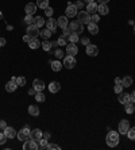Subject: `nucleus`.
Segmentation results:
<instances>
[{"label": "nucleus", "instance_id": "29", "mask_svg": "<svg viewBox=\"0 0 135 150\" xmlns=\"http://www.w3.org/2000/svg\"><path fill=\"white\" fill-rule=\"evenodd\" d=\"M36 7L45 10L46 7H49V0H36Z\"/></svg>", "mask_w": 135, "mask_h": 150}, {"label": "nucleus", "instance_id": "57", "mask_svg": "<svg viewBox=\"0 0 135 150\" xmlns=\"http://www.w3.org/2000/svg\"><path fill=\"white\" fill-rule=\"evenodd\" d=\"M82 1H86V3H92V1H95V0H82Z\"/></svg>", "mask_w": 135, "mask_h": 150}, {"label": "nucleus", "instance_id": "55", "mask_svg": "<svg viewBox=\"0 0 135 150\" xmlns=\"http://www.w3.org/2000/svg\"><path fill=\"white\" fill-rule=\"evenodd\" d=\"M97 1H99L100 4H107V3L109 1V0H97Z\"/></svg>", "mask_w": 135, "mask_h": 150}, {"label": "nucleus", "instance_id": "10", "mask_svg": "<svg viewBox=\"0 0 135 150\" xmlns=\"http://www.w3.org/2000/svg\"><path fill=\"white\" fill-rule=\"evenodd\" d=\"M86 54L90 57H96L99 54V48L96 45H86Z\"/></svg>", "mask_w": 135, "mask_h": 150}, {"label": "nucleus", "instance_id": "26", "mask_svg": "<svg viewBox=\"0 0 135 150\" xmlns=\"http://www.w3.org/2000/svg\"><path fill=\"white\" fill-rule=\"evenodd\" d=\"M28 114L32 115V116H38L39 115V108L34 106V104H31V106H28Z\"/></svg>", "mask_w": 135, "mask_h": 150}, {"label": "nucleus", "instance_id": "15", "mask_svg": "<svg viewBox=\"0 0 135 150\" xmlns=\"http://www.w3.org/2000/svg\"><path fill=\"white\" fill-rule=\"evenodd\" d=\"M66 53L69 54V56H76V54L78 53V49H77L76 43H69V45H66Z\"/></svg>", "mask_w": 135, "mask_h": 150}, {"label": "nucleus", "instance_id": "45", "mask_svg": "<svg viewBox=\"0 0 135 150\" xmlns=\"http://www.w3.org/2000/svg\"><path fill=\"white\" fill-rule=\"evenodd\" d=\"M5 141H7V135L4 132H0V145H4Z\"/></svg>", "mask_w": 135, "mask_h": 150}, {"label": "nucleus", "instance_id": "27", "mask_svg": "<svg viewBox=\"0 0 135 150\" xmlns=\"http://www.w3.org/2000/svg\"><path fill=\"white\" fill-rule=\"evenodd\" d=\"M97 12L100 15H107L109 12V8H108L107 4H99V8H97Z\"/></svg>", "mask_w": 135, "mask_h": 150}, {"label": "nucleus", "instance_id": "1", "mask_svg": "<svg viewBox=\"0 0 135 150\" xmlns=\"http://www.w3.org/2000/svg\"><path fill=\"white\" fill-rule=\"evenodd\" d=\"M105 142H107V145L109 146V147H115V146H117V143H119V132L111 130V131L107 134Z\"/></svg>", "mask_w": 135, "mask_h": 150}, {"label": "nucleus", "instance_id": "24", "mask_svg": "<svg viewBox=\"0 0 135 150\" xmlns=\"http://www.w3.org/2000/svg\"><path fill=\"white\" fill-rule=\"evenodd\" d=\"M41 46H42V49H43L45 52H50L51 48H53V43H51L49 39H45L43 42H41Z\"/></svg>", "mask_w": 135, "mask_h": 150}, {"label": "nucleus", "instance_id": "2", "mask_svg": "<svg viewBox=\"0 0 135 150\" xmlns=\"http://www.w3.org/2000/svg\"><path fill=\"white\" fill-rule=\"evenodd\" d=\"M69 29L72 30V33H76V34H81L82 31H84V24L78 20L76 22H70L69 23Z\"/></svg>", "mask_w": 135, "mask_h": 150}, {"label": "nucleus", "instance_id": "52", "mask_svg": "<svg viewBox=\"0 0 135 150\" xmlns=\"http://www.w3.org/2000/svg\"><path fill=\"white\" fill-rule=\"evenodd\" d=\"M5 45V39L4 38H0V48H1V46H4Z\"/></svg>", "mask_w": 135, "mask_h": 150}, {"label": "nucleus", "instance_id": "18", "mask_svg": "<svg viewBox=\"0 0 135 150\" xmlns=\"http://www.w3.org/2000/svg\"><path fill=\"white\" fill-rule=\"evenodd\" d=\"M61 89V84H59L58 81H51L49 84V91L51 93H57Z\"/></svg>", "mask_w": 135, "mask_h": 150}, {"label": "nucleus", "instance_id": "35", "mask_svg": "<svg viewBox=\"0 0 135 150\" xmlns=\"http://www.w3.org/2000/svg\"><path fill=\"white\" fill-rule=\"evenodd\" d=\"M38 142H39V147H41V149H47L49 142H47V139H46V138H41Z\"/></svg>", "mask_w": 135, "mask_h": 150}, {"label": "nucleus", "instance_id": "36", "mask_svg": "<svg viewBox=\"0 0 135 150\" xmlns=\"http://www.w3.org/2000/svg\"><path fill=\"white\" fill-rule=\"evenodd\" d=\"M34 16L32 15H26V18H24V23H26L27 26H30V24H34Z\"/></svg>", "mask_w": 135, "mask_h": 150}, {"label": "nucleus", "instance_id": "20", "mask_svg": "<svg viewBox=\"0 0 135 150\" xmlns=\"http://www.w3.org/2000/svg\"><path fill=\"white\" fill-rule=\"evenodd\" d=\"M132 85V77L131 76H124L123 79H122V87L123 88H128Z\"/></svg>", "mask_w": 135, "mask_h": 150}, {"label": "nucleus", "instance_id": "5", "mask_svg": "<svg viewBox=\"0 0 135 150\" xmlns=\"http://www.w3.org/2000/svg\"><path fill=\"white\" fill-rule=\"evenodd\" d=\"M128 130H130V122L127 119H122L120 123H119V134L126 135Z\"/></svg>", "mask_w": 135, "mask_h": 150}, {"label": "nucleus", "instance_id": "54", "mask_svg": "<svg viewBox=\"0 0 135 150\" xmlns=\"http://www.w3.org/2000/svg\"><path fill=\"white\" fill-rule=\"evenodd\" d=\"M35 93H36V91L34 88H31L30 91H28V95H35Z\"/></svg>", "mask_w": 135, "mask_h": 150}, {"label": "nucleus", "instance_id": "13", "mask_svg": "<svg viewBox=\"0 0 135 150\" xmlns=\"http://www.w3.org/2000/svg\"><path fill=\"white\" fill-rule=\"evenodd\" d=\"M3 132H4L5 135H7V138H9V139H14V138L18 135V132L15 131V128H14V127H9V126H7V127L3 130Z\"/></svg>", "mask_w": 135, "mask_h": 150}, {"label": "nucleus", "instance_id": "9", "mask_svg": "<svg viewBox=\"0 0 135 150\" xmlns=\"http://www.w3.org/2000/svg\"><path fill=\"white\" fill-rule=\"evenodd\" d=\"M30 131H31V130H28L27 127H24V128H22V130L18 132V135H16V137H18L19 141L24 142V141H27V139L30 138Z\"/></svg>", "mask_w": 135, "mask_h": 150}, {"label": "nucleus", "instance_id": "8", "mask_svg": "<svg viewBox=\"0 0 135 150\" xmlns=\"http://www.w3.org/2000/svg\"><path fill=\"white\" fill-rule=\"evenodd\" d=\"M66 18H74V16H77V7L74 4H72V3H68V7H66Z\"/></svg>", "mask_w": 135, "mask_h": 150}, {"label": "nucleus", "instance_id": "7", "mask_svg": "<svg viewBox=\"0 0 135 150\" xmlns=\"http://www.w3.org/2000/svg\"><path fill=\"white\" fill-rule=\"evenodd\" d=\"M27 35H30L31 38H36L38 35H41V31L39 29L35 26V24H30V26H27Z\"/></svg>", "mask_w": 135, "mask_h": 150}, {"label": "nucleus", "instance_id": "21", "mask_svg": "<svg viewBox=\"0 0 135 150\" xmlns=\"http://www.w3.org/2000/svg\"><path fill=\"white\" fill-rule=\"evenodd\" d=\"M88 31H89L92 35H96V34L99 33V26H97V23H92V22L88 23Z\"/></svg>", "mask_w": 135, "mask_h": 150}, {"label": "nucleus", "instance_id": "50", "mask_svg": "<svg viewBox=\"0 0 135 150\" xmlns=\"http://www.w3.org/2000/svg\"><path fill=\"white\" fill-rule=\"evenodd\" d=\"M32 39V38H31V37H30V35H27V34H26V35H24V37H23V41H24V42H30V41H31Z\"/></svg>", "mask_w": 135, "mask_h": 150}, {"label": "nucleus", "instance_id": "25", "mask_svg": "<svg viewBox=\"0 0 135 150\" xmlns=\"http://www.w3.org/2000/svg\"><path fill=\"white\" fill-rule=\"evenodd\" d=\"M50 64H51V69H53L54 72H59L63 66L59 61H50Z\"/></svg>", "mask_w": 135, "mask_h": 150}, {"label": "nucleus", "instance_id": "39", "mask_svg": "<svg viewBox=\"0 0 135 150\" xmlns=\"http://www.w3.org/2000/svg\"><path fill=\"white\" fill-rule=\"evenodd\" d=\"M70 34H72V30H70V29H69V26L68 27H65V29H62V34H61V35L63 37V38H69V35H70Z\"/></svg>", "mask_w": 135, "mask_h": 150}, {"label": "nucleus", "instance_id": "4", "mask_svg": "<svg viewBox=\"0 0 135 150\" xmlns=\"http://www.w3.org/2000/svg\"><path fill=\"white\" fill-rule=\"evenodd\" d=\"M39 149V146L36 143V141H32V139H27V141L23 142V150H36Z\"/></svg>", "mask_w": 135, "mask_h": 150}, {"label": "nucleus", "instance_id": "30", "mask_svg": "<svg viewBox=\"0 0 135 150\" xmlns=\"http://www.w3.org/2000/svg\"><path fill=\"white\" fill-rule=\"evenodd\" d=\"M124 107H126V112H127V114H132V112H134V110H135L134 103L131 102V100L128 103H126V104H124Z\"/></svg>", "mask_w": 135, "mask_h": 150}, {"label": "nucleus", "instance_id": "42", "mask_svg": "<svg viewBox=\"0 0 135 150\" xmlns=\"http://www.w3.org/2000/svg\"><path fill=\"white\" fill-rule=\"evenodd\" d=\"M54 56H55L57 60H58V58H63V52L61 50V49H58V50H55V52H54Z\"/></svg>", "mask_w": 135, "mask_h": 150}, {"label": "nucleus", "instance_id": "46", "mask_svg": "<svg viewBox=\"0 0 135 150\" xmlns=\"http://www.w3.org/2000/svg\"><path fill=\"white\" fill-rule=\"evenodd\" d=\"M122 88H123L122 84H116V85H115V88H113V91H115V93L119 95V93H122Z\"/></svg>", "mask_w": 135, "mask_h": 150}, {"label": "nucleus", "instance_id": "16", "mask_svg": "<svg viewBox=\"0 0 135 150\" xmlns=\"http://www.w3.org/2000/svg\"><path fill=\"white\" fill-rule=\"evenodd\" d=\"M117 100H119V103L120 104H126V103H128L131 100V96L130 93H119V97H117Z\"/></svg>", "mask_w": 135, "mask_h": 150}, {"label": "nucleus", "instance_id": "56", "mask_svg": "<svg viewBox=\"0 0 135 150\" xmlns=\"http://www.w3.org/2000/svg\"><path fill=\"white\" fill-rule=\"evenodd\" d=\"M43 137H45V138H46V139H47V138H49V137H50V134H49V132H46V134H45V135H43Z\"/></svg>", "mask_w": 135, "mask_h": 150}, {"label": "nucleus", "instance_id": "19", "mask_svg": "<svg viewBox=\"0 0 135 150\" xmlns=\"http://www.w3.org/2000/svg\"><path fill=\"white\" fill-rule=\"evenodd\" d=\"M57 20L53 18H49V20L46 22V29H49L50 31H55V29H57Z\"/></svg>", "mask_w": 135, "mask_h": 150}, {"label": "nucleus", "instance_id": "37", "mask_svg": "<svg viewBox=\"0 0 135 150\" xmlns=\"http://www.w3.org/2000/svg\"><path fill=\"white\" fill-rule=\"evenodd\" d=\"M127 137L130 138L131 141H135V127H132V128H130L128 131H127V134H126Z\"/></svg>", "mask_w": 135, "mask_h": 150}, {"label": "nucleus", "instance_id": "51", "mask_svg": "<svg viewBox=\"0 0 135 150\" xmlns=\"http://www.w3.org/2000/svg\"><path fill=\"white\" fill-rule=\"evenodd\" d=\"M130 96H131V102H132V103H135V91H134V92H132V93H131Z\"/></svg>", "mask_w": 135, "mask_h": 150}, {"label": "nucleus", "instance_id": "59", "mask_svg": "<svg viewBox=\"0 0 135 150\" xmlns=\"http://www.w3.org/2000/svg\"><path fill=\"white\" fill-rule=\"evenodd\" d=\"M134 112H135V110H134Z\"/></svg>", "mask_w": 135, "mask_h": 150}, {"label": "nucleus", "instance_id": "40", "mask_svg": "<svg viewBox=\"0 0 135 150\" xmlns=\"http://www.w3.org/2000/svg\"><path fill=\"white\" fill-rule=\"evenodd\" d=\"M57 43H58V46H65V45H68V42H66V39L61 35L58 39H57Z\"/></svg>", "mask_w": 135, "mask_h": 150}, {"label": "nucleus", "instance_id": "58", "mask_svg": "<svg viewBox=\"0 0 135 150\" xmlns=\"http://www.w3.org/2000/svg\"><path fill=\"white\" fill-rule=\"evenodd\" d=\"M134 34H135V27H134Z\"/></svg>", "mask_w": 135, "mask_h": 150}, {"label": "nucleus", "instance_id": "12", "mask_svg": "<svg viewBox=\"0 0 135 150\" xmlns=\"http://www.w3.org/2000/svg\"><path fill=\"white\" fill-rule=\"evenodd\" d=\"M42 137H43V132L41 131L39 128H35V130H31L30 131V139H32V141L38 142Z\"/></svg>", "mask_w": 135, "mask_h": 150}, {"label": "nucleus", "instance_id": "53", "mask_svg": "<svg viewBox=\"0 0 135 150\" xmlns=\"http://www.w3.org/2000/svg\"><path fill=\"white\" fill-rule=\"evenodd\" d=\"M115 84H122V79H120V77H116V79H115Z\"/></svg>", "mask_w": 135, "mask_h": 150}, {"label": "nucleus", "instance_id": "23", "mask_svg": "<svg viewBox=\"0 0 135 150\" xmlns=\"http://www.w3.org/2000/svg\"><path fill=\"white\" fill-rule=\"evenodd\" d=\"M57 24H58V27H61V29L68 27V26H69V23H68V18H66V16H59L58 20H57Z\"/></svg>", "mask_w": 135, "mask_h": 150}, {"label": "nucleus", "instance_id": "33", "mask_svg": "<svg viewBox=\"0 0 135 150\" xmlns=\"http://www.w3.org/2000/svg\"><path fill=\"white\" fill-rule=\"evenodd\" d=\"M35 100L36 102H39V103H43L46 100V96L42 92H36L35 93Z\"/></svg>", "mask_w": 135, "mask_h": 150}, {"label": "nucleus", "instance_id": "32", "mask_svg": "<svg viewBox=\"0 0 135 150\" xmlns=\"http://www.w3.org/2000/svg\"><path fill=\"white\" fill-rule=\"evenodd\" d=\"M51 34H53V31H50L49 29H45L43 31H41V35H42L43 39H49L50 37H51Z\"/></svg>", "mask_w": 135, "mask_h": 150}, {"label": "nucleus", "instance_id": "3", "mask_svg": "<svg viewBox=\"0 0 135 150\" xmlns=\"http://www.w3.org/2000/svg\"><path fill=\"white\" fill-rule=\"evenodd\" d=\"M66 69H73L74 66H76V58H74V56H69L68 54L66 57L63 58V64H62Z\"/></svg>", "mask_w": 135, "mask_h": 150}, {"label": "nucleus", "instance_id": "47", "mask_svg": "<svg viewBox=\"0 0 135 150\" xmlns=\"http://www.w3.org/2000/svg\"><path fill=\"white\" fill-rule=\"evenodd\" d=\"M81 43L84 45V46L89 45V43H90V42H89V38H86V37H82V38H81Z\"/></svg>", "mask_w": 135, "mask_h": 150}, {"label": "nucleus", "instance_id": "22", "mask_svg": "<svg viewBox=\"0 0 135 150\" xmlns=\"http://www.w3.org/2000/svg\"><path fill=\"white\" fill-rule=\"evenodd\" d=\"M97 8H99V4H96L95 1L86 4V11H88L89 14H96V12H97Z\"/></svg>", "mask_w": 135, "mask_h": 150}, {"label": "nucleus", "instance_id": "43", "mask_svg": "<svg viewBox=\"0 0 135 150\" xmlns=\"http://www.w3.org/2000/svg\"><path fill=\"white\" fill-rule=\"evenodd\" d=\"M54 12V10L51 8V7H46L45 8V14H46V16H49V18H51V15H53Z\"/></svg>", "mask_w": 135, "mask_h": 150}, {"label": "nucleus", "instance_id": "49", "mask_svg": "<svg viewBox=\"0 0 135 150\" xmlns=\"http://www.w3.org/2000/svg\"><path fill=\"white\" fill-rule=\"evenodd\" d=\"M74 5L77 7V10H80V8H82V5H84V3H82V1L80 0V1H77V3H76Z\"/></svg>", "mask_w": 135, "mask_h": 150}, {"label": "nucleus", "instance_id": "41", "mask_svg": "<svg viewBox=\"0 0 135 150\" xmlns=\"http://www.w3.org/2000/svg\"><path fill=\"white\" fill-rule=\"evenodd\" d=\"M99 20H100V16L97 14H92V15H90V22L92 23H97Z\"/></svg>", "mask_w": 135, "mask_h": 150}, {"label": "nucleus", "instance_id": "34", "mask_svg": "<svg viewBox=\"0 0 135 150\" xmlns=\"http://www.w3.org/2000/svg\"><path fill=\"white\" fill-rule=\"evenodd\" d=\"M16 84H18V87H23V85H26V79L24 77H22V76H16Z\"/></svg>", "mask_w": 135, "mask_h": 150}, {"label": "nucleus", "instance_id": "17", "mask_svg": "<svg viewBox=\"0 0 135 150\" xmlns=\"http://www.w3.org/2000/svg\"><path fill=\"white\" fill-rule=\"evenodd\" d=\"M18 89V84H16V81H14V80H11V81H8L7 84H5V91L7 92H15Z\"/></svg>", "mask_w": 135, "mask_h": 150}, {"label": "nucleus", "instance_id": "38", "mask_svg": "<svg viewBox=\"0 0 135 150\" xmlns=\"http://www.w3.org/2000/svg\"><path fill=\"white\" fill-rule=\"evenodd\" d=\"M69 41H70V43H76V42H78V34L72 33V34L69 35Z\"/></svg>", "mask_w": 135, "mask_h": 150}, {"label": "nucleus", "instance_id": "14", "mask_svg": "<svg viewBox=\"0 0 135 150\" xmlns=\"http://www.w3.org/2000/svg\"><path fill=\"white\" fill-rule=\"evenodd\" d=\"M36 4L35 3H27L26 7H24V11H26V15H32V14L36 11Z\"/></svg>", "mask_w": 135, "mask_h": 150}, {"label": "nucleus", "instance_id": "11", "mask_svg": "<svg viewBox=\"0 0 135 150\" xmlns=\"http://www.w3.org/2000/svg\"><path fill=\"white\" fill-rule=\"evenodd\" d=\"M45 83L42 81V80H39V79H35L34 81H32V88L35 89L36 92H42L43 89H45Z\"/></svg>", "mask_w": 135, "mask_h": 150}, {"label": "nucleus", "instance_id": "31", "mask_svg": "<svg viewBox=\"0 0 135 150\" xmlns=\"http://www.w3.org/2000/svg\"><path fill=\"white\" fill-rule=\"evenodd\" d=\"M28 46H30L31 49H38L41 46V42L36 39V38H32V39L28 42Z\"/></svg>", "mask_w": 135, "mask_h": 150}, {"label": "nucleus", "instance_id": "48", "mask_svg": "<svg viewBox=\"0 0 135 150\" xmlns=\"http://www.w3.org/2000/svg\"><path fill=\"white\" fill-rule=\"evenodd\" d=\"M7 127V123H5L4 120H0V130H4Z\"/></svg>", "mask_w": 135, "mask_h": 150}, {"label": "nucleus", "instance_id": "44", "mask_svg": "<svg viewBox=\"0 0 135 150\" xmlns=\"http://www.w3.org/2000/svg\"><path fill=\"white\" fill-rule=\"evenodd\" d=\"M61 147H59L58 145H55V143H49L47 145V150H59Z\"/></svg>", "mask_w": 135, "mask_h": 150}, {"label": "nucleus", "instance_id": "6", "mask_svg": "<svg viewBox=\"0 0 135 150\" xmlns=\"http://www.w3.org/2000/svg\"><path fill=\"white\" fill-rule=\"evenodd\" d=\"M77 15H78V22H81L82 24H88L90 22V14L88 11H80Z\"/></svg>", "mask_w": 135, "mask_h": 150}, {"label": "nucleus", "instance_id": "28", "mask_svg": "<svg viewBox=\"0 0 135 150\" xmlns=\"http://www.w3.org/2000/svg\"><path fill=\"white\" fill-rule=\"evenodd\" d=\"M45 19L42 18V16H35V19H34V24H35L38 29L39 27H42V26H45Z\"/></svg>", "mask_w": 135, "mask_h": 150}]
</instances>
